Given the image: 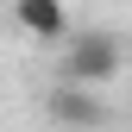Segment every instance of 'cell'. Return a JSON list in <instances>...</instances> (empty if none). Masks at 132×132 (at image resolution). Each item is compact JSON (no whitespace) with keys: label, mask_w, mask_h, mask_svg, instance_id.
I'll use <instances>...</instances> for the list:
<instances>
[{"label":"cell","mask_w":132,"mask_h":132,"mask_svg":"<svg viewBox=\"0 0 132 132\" xmlns=\"http://www.w3.org/2000/svg\"><path fill=\"white\" fill-rule=\"evenodd\" d=\"M120 76V38L113 31H69V51H63V82H113Z\"/></svg>","instance_id":"obj_1"},{"label":"cell","mask_w":132,"mask_h":132,"mask_svg":"<svg viewBox=\"0 0 132 132\" xmlns=\"http://www.w3.org/2000/svg\"><path fill=\"white\" fill-rule=\"evenodd\" d=\"M44 107H51V120L69 126V132H101L107 126V101L88 88V82H57Z\"/></svg>","instance_id":"obj_2"},{"label":"cell","mask_w":132,"mask_h":132,"mask_svg":"<svg viewBox=\"0 0 132 132\" xmlns=\"http://www.w3.org/2000/svg\"><path fill=\"white\" fill-rule=\"evenodd\" d=\"M13 19H19V31H31L44 44L69 38V6L63 0H13Z\"/></svg>","instance_id":"obj_3"}]
</instances>
